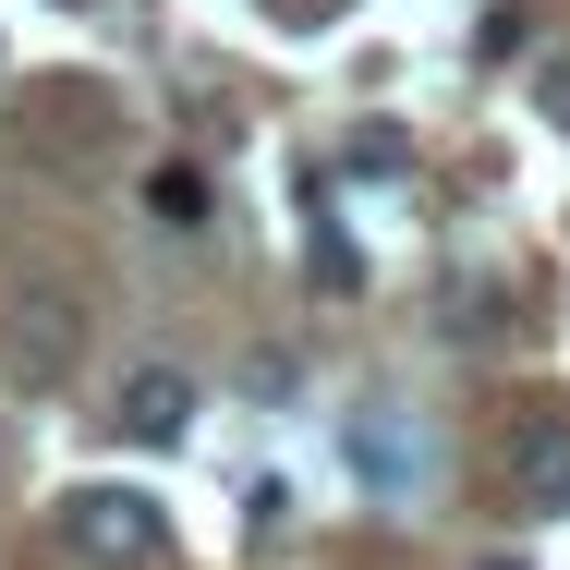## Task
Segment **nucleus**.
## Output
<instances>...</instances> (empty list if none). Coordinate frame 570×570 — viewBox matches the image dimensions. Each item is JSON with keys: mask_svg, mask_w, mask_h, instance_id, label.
<instances>
[{"mask_svg": "<svg viewBox=\"0 0 570 570\" xmlns=\"http://www.w3.org/2000/svg\"><path fill=\"white\" fill-rule=\"evenodd\" d=\"M61 534H73L98 570L170 559V522H158V498H134V485H73V498H61Z\"/></svg>", "mask_w": 570, "mask_h": 570, "instance_id": "f257e3e1", "label": "nucleus"}, {"mask_svg": "<svg viewBox=\"0 0 570 570\" xmlns=\"http://www.w3.org/2000/svg\"><path fill=\"white\" fill-rule=\"evenodd\" d=\"M341 450H352V473H364V498H401V510H413V498L438 485V438H425L401 401H364Z\"/></svg>", "mask_w": 570, "mask_h": 570, "instance_id": "f03ea898", "label": "nucleus"}, {"mask_svg": "<svg viewBox=\"0 0 570 570\" xmlns=\"http://www.w3.org/2000/svg\"><path fill=\"white\" fill-rule=\"evenodd\" d=\"M110 413H121V438H134V450H170V438L195 425V376H183V364H134Z\"/></svg>", "mask_w": 570, "mask_h": 570, "instance_id": "7ed1b4c3", "label": "nucleus"}, {"mask_svg": "<svg viewBox=\"0 0 570 570\" xmlns=\"http://www.w3.org/2000/svg\"><path fill=\"white\" fill-rule=\"evenodd\" d=\"M73 341H86V316H73V292H49V279H37V292L12 304V364H24L37 389H49V376L73 364Z\"/></svg>", "mask_w": 570, "mask_h": 570, "instance_id": "20e7f679", "label": "nucleus"}, {"mask_svg": "<svg viewBox=\"0 0 570 570\" xmlns=\"http://www.w3.org/2000/svg\"><path fill=\"white\" fill-rule=\"evenodd\" d=\"M510 485L534 510H570V413H522L510 425Z\"/></svg>", "mask_w": 570, "mask_h": 570, "instance_id": "39448f33", "label": "nucleus"}, {"mask_svg": "<svg viewBox=\"0 0 570 570\" xmlns=\"http://www.w3.org/2000/svg\"><path fill=\"white\" fill-rule=\"evenodd\" d=\"M146 207H158L170 230H195V219H207V183H195V170H158V183H146Z\"/></svg>", "mask_w": 570, "mask_h": 570, "instance_id": "423d86ee", "label": "nucleus"}, {"mask_svg": "<svg viewBox=\"0 0 570 570\" xmlns=\"http://www.w3.org/2000/svg\"><path fill=\"white\" fill-rule=\"evenodd\" d=\"M547 98H559V121H570V61H559V73H547Z\"/></svg>", "mask_w": 570, "mask_h": 570, "instance_id": "0eeeda50", "label": "nucleus"}, {"mask_svg": "<svg viewBox=\"0 0 570 570\" xmlns=\"http://www.w3.org/2000/svg\"><path fill=\"white\" fill-rule=\"evenodd\" d=\"M473 570H534V559H473Z\"/></svg>", "mask_w": 570, "mask_h": 570, "instance_id": "6e6552de", "label": "nucleus"}]
</instances>
